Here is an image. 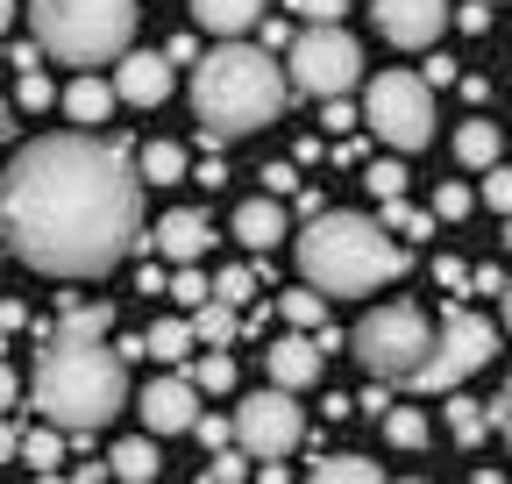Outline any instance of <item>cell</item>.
I'll return each mask as SVG.
<instances>
[{
    "label": "cell",
    "mask_w": 512,
    "mask_h": 484,
    "mask_svg": "<svg viewBox=\"0 0 512 484\" xmlns=\"http://www.w3.org/2000/svg\"><path fill=\"white\" fill-rule=\"evenodd\" d=\"M8 250L43 278H100L143 242V164L93 129L36 136L0 178Z\"/></svg>",
    "instance_id": "cell-1"
},
{
    "label": "cell",
    "mask_w": 512,
    "mask_h": 484,
    "mask_svg": "<svg viewBox=\"0 0 512 484\" xmlns=\"http://www.w3.org/2000/svg\"><path fill=\"white\" fill-rule=\"evenodd\" d=\"M285 100H292V65H278L264 43L221 36L192 65V121H200L207 143H242L256 129H271Z\"/></svg>",
    "instance_id": "cell-2"
},
{
    "label": "cell",
    "mask_w": 512,
    "mask_h": 484,
    "mask_svg": "<svg viewBox=\"0 0 512 484\" xmlns=\"http://www.w3.org/2000/svg\"><path fill=\"white\" fill-rule=\"evenodd\" d=\"M36 413L57 420L72 442H93L128 413V356L107 335H50L36 356Z\"/></svg>",
    "instance_id": "cell-3"
},
{
    "label": "cell",
    "mask_w": 512,
    "mask_h": 484,
    "mask_svg": "<svg viewBox=\"0 0 512 484\" xmlns=\"http://www.w3.org/2000/svg\"><path fill=\"white\" fill-rule=\"evenodd\" d=\"M292 264L299 278H313L320 292H377L406 271V242L384 214H313L299 235H292Z\"/></svg>",
    "instance_id": "cell-4"
},
{
    "label": "cell",
    "mask_w": 512,
    "mask_h": 484,
    "mask_svg": "<svg viewBox=\"0 0 512 484\" xmlns=\"http://www.w3.org/2000/svg\"><path fill=\"white\" fill-rule=\"evenodd\" d=\"M29 29L57 65H121L136 43V0H29Z\"/></svg>",
    "instance_id": "cell-5"
},
{
    "label": "cell",
    "mask_w": 512,
    "mask_h": 484,
    "mask_svg": "<svg viewBox=\"0 0 512 484\" xmlns=\"http://www.w3.org/2000/svg\"><path fill=\"white\" fill-rule=\"evenodd\" d=\"M349 349H356V363H363L370 378H399V385H413L420 363L434 356V328H427V314L413 307V299H392V307H370V314L356 321Z\"/></svg>",
    "instance_id": "cell-6"
},
{
    "label": "cell",
    "mask_w": 512,
    "mask_h": 484,
    "mask_svg": "<svg viewBox=\"0 0 512 484\" xmlns=\"http://www.w3.org/2000/svg\"><path fill=\"white\" fill-rule=\"evenodd\" d=\"M363 121L384 150H427L434 143V79L427 72H377L363 86Z\"/></svg>",
    "instance_id": "cell-7"
},
{
    "label": "cell",
    "mask_w": 512,
    "mask_h": 484,
    "mask_svg": "<svg viewBox=\"0 0 512 484\" xmlns=\"http://www.w3.org/2000/svg\"><path fill=\"white\" fill-rule=\"evenodd\" d=\"M285 65H292V86L313 93V100H342L363 86V43L342 29V22H299L292 50H285Z\"/></svg>",
    "instance_id": "cell-8"
},
{
    "label": "cell",
    "mask_w": 512,
    "mask_h": 484,
    "mask_svg": "<svg viewBox=\"0 0 512 484\" xmlns=\"http://www.w3.org/2000/svg\"><path fill=\"white\" fill-rule=\"evenodd\" d=\"M491 349H498V335H491V321L484 314H470V307H456L441 321V335H434V356L420 363V392H456L463 378H477L484 363H491Z\"/></svg>",
    "instance_id": "cell-9"
},
{
    "label": "cell",
    "mask_w": 512,
    "mask_h": 484,
    "mask_svg": "<svg viewBox=\"0 0 512 484\" xmlns=\"http://www.w3.org/2000/svg\"><path fill=\"white\" fill-rule=\"evenodd\" d=\"M235 442L256 456V463H271V456H292L306 442V413L292 406V385H264V392H249L235 406Z\"/></svg>",
    "instance_id": "cell-10"
},
{
    "label": "cell",
    "mask_w": 512,
    "mask_h": 484,
    "mask_svg": "<svg viewBox=\"0 0 512 484\" xmlns=\"http://www.w3.org/2000/svg\"><path fill=\"white\" fill-rule=\"evenodd\" d=\"M370 22L384 43H399V50H427L448 22H456V8L448 0H370Z\"/></svg>",
    "instance_id": "cell-11"
},
{
    "label": "cell",
    "mask_w": 512,
    "mask_h": 484,
    "mask_svg": "<svg viewBox=\"0 0 512 484\" xmlns=\"http://www.w3.org/2000/svg\"><path fill=\"white\" fill-rule=\"evenodd\" d=\"M136 413H143L150 435H192V428H200V378H157V385H143Z\"/></svg>",
    "instance_id": "cell-12"
},
{
    "label": "cell",
    "mask_w": 512,
    "mask_h": 484,
    "mask_svg": "<svg viewBox=\"0 0 512 484\" xmlns=\"http://www.w3.org/2000/svg\"><path fill=\"white\" fill-rule=\"evenodd\" d=\"M207 242H214V228H207L200 207H171V214L150 228V250H157L164 264H200V257H207Z\"/></svg>",
    "instance_id": "cell-13"
},
{
    "label": "cell",
    "mask_w": 512,
    "mask_h": 484,
    "mask_svg": "<svg viewBox=\"0 0 512 484\" xmlns=\"http://www.w3.org/2000/svg\"><path fill=\"white\" fill-rule=\"evenodd\" d=\"M114 86L128 107H157L171 100V50H128L121 65H114Z\"/></svg>",
    "instance_id": "cell-14"
},
{
    "label": "cell",
    "mask_w": 512,
    "mask_h": 484,
    "mask_svg": "<svg viewBox=\"0 0 512 484\" xmlns=\"http://www.w3.org/2000/svg\"><path fill=\"white\" fill-rule=\"evenodd\" d=\"M320 356H328V342H313L306 328H292L285 342L264 349V371H271V385H292V392H299V385L320 378Z\"/></svg>",
    "instance_id": "cell-15"
},
{
    "label": "cell",
    "mask_w": 512,
    "mask_h": 484,
    "mask_svg": "<svg viewBox=\"0 0 512 484\" xmlns=\"http://www.w3.org/2000/svg\"><path fill=\"white\" fill-rule=\"evenodd\" d=\"M228 228H235V242H242V250H256V257H271V250H278V242L292 235V221H285V207H278V193H264V200H242Z\"/></svg>",
    "instance_id": "cell-16"
},
{
    "label": "cell",
    "mask_w": 512,
    "mask_h": 484,
    "mask_svg": "<svg viewBox=\"0 0 512 484\" xmlns=\"http://www.w3.org/2000/svg\"><path fill=\"white\" fill-rule=\"evenodd\" d=\"M114 100H121V86L114 79H93V72H79L72 86H64V121H79V129H100V121L114 114Z\"/></svg>",
    "instance_id": "cell-17"
},
{
    "label": "cell",
    "mask_w": 512,
    "mask_h": 484,
    "mask_svg": "<svg viewBox=\"0 0 512 484\" xmlns=\"http://www.w3.org/2000/svg\"><path fill=\"white\" fill-rule=\"evenodd\" d=\"M192 22L207 36H249L264 29V0H192Z\"/></svg>",
    "instance_id": "cell-18"
},
{
    "label": "cell",
    "mask_w": 512,
    "mask_h": 484,
    "mask_svg": "<svg viewBox=\"0 0 512 484\" xmlns=\"http://www.w3.org/2000/svg\"><path fill=\"white\" fill-rule=\"evenodd\" d=\"M64 442H72V435H64L57 420H43V428H22V449H15V463H29L36 477H57V470H64Z\"/></svg>",
    "instance_id": "cell-19"
},
{
    "label": "cell",
    "mask_w": 512,
    "mask_h": 484,
    "mask_svg": "<svg viewBox=\"0 0 512 484\" xmlns=\"http://www.w3.org/2000/svg\"><path fill=\"white\" fill-rule=\"evenodd\" d=\"M498 150H505V136H498V121L470 114L463 129H456V157H463L470 171H491V164H498Z\"/></svg>",
    "instance_id": "cell-20"
},
{
    "label": "cell",
    "mask_w": 512,
    "mask_h": 484,
    "mask_svg": "<svg viewBox=\"0 0 512 484\" xmlns=\"http://www.w3.org/2000/svg\"><path fill=\"white\" fill-rule=\"evenodd\" d=\"M150 363H185L192 349H200V328L192 321H178V314H164V321H150Z\"/></svg>",
    "instance_id": "cell-21"
},
{
    "label": "cell",
    "mask_w": 512,
    "mask_h": 484,
    "mask_svg": "<svg viewBox=\"0 0 512 484\" xmlns=\"http://www.w3.org/2000/svg\"><path fill=\"white\" fill-rule=\"evenodd\" d=\"M114 477H128V484H150L157 470H164V456H157V442L150 435H128V442H114Z\"/></svg>",
    "instance_id": "cell-22"
},
{
    "label": "cell",
    "mask_w": 512,
    "mask_h": 484,
    "mask_svg": "<svg viewBox=\"0 0 512 484\" xmlns=\"http://www.w3.org/2000/svg\"><path fill=\"white\" fill-rule=\"evenodd\" d=\"M328 299H335V292H320V285L306 278L299 292H285V299H278V314H285L292 328H306V335H320V328H328Z\"/></svg>",
    "instance_id": "cell-23"
},
{
    "label": "cell",
    "mask_w": 512,
    "mask_h": 484,
    "mask_svg": "<svg viewBox=\"0 0 512 484\" xmlns=\"http://www.w3.org/2000/svg\"><path fill=\"white\" fill-rule=\"evenodd\" d=\"M484 428H498V413H491V406H477V399H456V392H448V435H456L463 449H477V442H484Z\"/></svg>",
    "instance_id": "cell-24"
},
{
    "label": "cell",
    "mask_w": 512,
    "mask_h": 484,
    "mask_svg": "<svg viewBox=\"0 0 512 484\" xmlns=\"http://www.w3.org/2000/svg\"><path fill=\"white\" fill-rule=\"evenodd\" d=\"M306 477H313V484H377L384 470H377L370 456H320Z\"/></svg>",
    "instance_id": "cell-25"
},
{
    "label": "cell",
    "mask_w": 512,
    "mask_h": 484,
    "mask_svg": "<svg viewBox=\"0 0 512 484\" xmlns=\"http://www.w3.org/2000/svg\"><path fill=\"white\" fill-rule=\"evenodd\" d=\"M192 328H200V349H207V342H235V335H242V321H235L228 299H207V307H192Z\"/></svg>",
    "instance_id": "cell-26"
},
{
    "label": "cell",
    "mask_w": 512,
    "mask_h": 484,
    "mask_svg": "<svg viewBox=\"0 0 512 484\" xmlns=\"http://www.w3.org/2000/svg\"><path fill=\"white\" fill-rule=\"evenodd\" d=\"M384 442H392V449H420L427 442V413L420 406H384Z\"/></svg>",
    "instance_id": "cell-27"
},
{
    "label": "cell",
    "mask_w": 512,
    "mask_h": 484,
    "mask_svg": "<svg viewBox=\"0 0 512 484\" xmlns=\"http://www.w3.org/2000/svg\"><path fill=\"white\" fill-rule=\"evenodd\" d=\"M136 164H143V178H150V186H178V178H185V171H192V164H185V150H178V143H150V150H143V157H136Z\"/></svg>",
    "instance_id": "cell-28"
},
{
    "label": "cell",
    "mask_w": 512,
    "mask_h": 484,
    "mask_svg": "<svg viewBox=\"0 0 512 484\" xmlns=\"http://www.w3.org/2000/svg\"><path fill=\"white\" fill-rule=\"evenodd\" d=\"M192 378H200V392H235V356H228V342H207V356L192 363Z\"/></svg>",
    "instance_id": "cell-29"
},
{
    "label": "cell",
    "mask_w": 512,
    "mask_h": 484,
    "mask_svg": "<svg viewBox=\"0 0 512 484\" xmlns=\"http://www.w3.org/2000/svg\"><path fill=\"white\" fill-rule=\"evenodd\" d=\"M171 299H178L185 314H192V307H207V299H214V278H207L200 264H178V278H171Z\"/></svg>",
    "instance_id": "cell-30"
},
{
    "label": "cell",
    "mask_w": 512,
    "mask_h": 484,
    "mask_svg": "<svg viewBox=\"0 0 512 484\" xmlns=\"http://www.w3.org/2000/svg\"><path fill=\"white\" fill-rule=\"evenodd\" d=\"M114 307H86V299H64V335H107Z\"/></svg>",
    "instance_id": "cell-31"
},
{
    "label": "cell",
    "mask_w": 512,
    "mask_h": 484,
    "mask_svg": "<svg viewBox=\"0 0 512 484\" xmlns=\"http://www.w3.org/2000/svg\"><path fill=\"white\" fill-rule=\"evenodd\" d=\"M363 186H370L377 200H399V193H406V164H399V157H377V164L363 171Z\"/></svg>",
    "instance_id": "cell-32"
},
{
    "label": "cell",
    "mask_w": 512,
    "mask_h": 484,
    "mask_svg": "<svg viewBox=\"0 0 512 484\" xmlns=\"http://www.w3.org/2000/svg\"><path fill=\"white\" fill-rule=\"evenodd\" d=\"M214 299H228V307L256 299V271H249V264H228V271H214Z\"/></svg>",
    "instance_id": "cell-33"
},
{
    "label": "cell",
    "mask_w": 512,
    "mask_h": 484,
    "mask_svg": "<svg viewBox=\"0 0 512 484\" xmlns=\"http://www.w3.org/2000/svg\"><path fill=\"white\" fill-rule=\"evenodd\" d=\"M249 470H256V456H249L242 442H235V449H214V463H207V477H214V484H242Z\"/></svg>",
    "instance_id": "cell-34"
},
{
    "label": "cell",
    "mask_w": 512,
    "mask_h": 484,
    "mask_svg": "<svg viewBox=\"0 0 512 484\" xmlns=\"http://www.w3.org/2000/svg\"><path fill=\"white\" fill-rule=\"evenodd\" d=\"M50 100H64V93H50L43 72H22V79H15V107H22V114H43Z\"/></svg>",
    "instance_id": "cell-35"
},
{
    "label": "cell",
    "mask_w": 512,
    "mask_h": 484,
    "mask_svg": "<svg viewBox=\"0 0 512 484\" xmlns=\"http://www.w3.org/2000/svg\"><path fill=\"white\" fill-rule=\"evenodd\" d=\"M377 214L392 221L399 235H427V228H434V214H420V207H406V200H377Z\"/></svg>",
    "instance_id": "cell-36"
},
{
    "label": "cell",
    "mask_w": 512,
    "mask_h": 484,
    "mask_svg": "<svg viewBox=\"0 0 512 484\" xmlns=\"http://www.w3.org/2000/svg\"><path fill=\"white\" fill-rule=\"evenodd\" d=\"M470 207H477L470 186H456V178H448V186H434V214H441V221H463Z\"/></svg>",
    "instance_id": "cell-37"
},
{
    "label": "cell",
    "mask_w": 512,
    "mask_h": 484,
    "mask_svg": "<svg viewBox=\"0 0 512 484\" xmlns=\"http://www.w3.org/2000/svg\"><path fill=\"white\" fill-rule=\"evenodd\" d=\"M484 207H491V214H512V164H491V178H484Z\"/></svg>",
    "instance_id": "cell-38"
},
{
    "label": "cell",
    "mask_w": 512,
    "mask_h": 484,
    "mask_svg": "<svg viewBox=\"0 0 512 484\" xmlns=\"http://www.w3.org/2000/svg\"><path fill=\"white\" fill-rule=\"evenodd\" d=\"M292 15H299V22H342L349 0H292Z\"/></svg>",
    "instance_id": "cell-39"
},
{
    "label": "cell",
    "mask_w": 512,
    "mask_h": 484,
    "mask_svg": "<svg viewBox=\"0 0 512 484\" xmlns=\"http://www.w3.org/2000/svg\"><path fill=\"white\" fill-rule=\"evenodd\" d=\"M264 193H299V164H264Z\"/></svg>",
    "instance_id": "cell-40"
},
{
    "label": "cell",
    "mask_w": 512,
    "mask_h": 484,
    "mask_svg": "<svg viewBox=\"0 0 512 484\" xmlns=\"http://www.w3.org/2000/svg\"><path fill=\"white\" fill-rule=\"evenodd\" d=\"M192 435H200L207 449H228V442H235V420H200V428H192Z\"/></svg>",
    "instance_id": "cell-41"
},
{
    "label": "cell",
    "mask_w": 512,
    "mask_h": 484,
    "mask_svg": "<svg viewBox=\"0 0 512 484\" xmlns=\"http://www.w3.org/2000/svg\"><path fill=\"white\" fill-rule=\"evenodd\" d=\"M484 8H491V0H477V8H456V29H470V36H484V29H491V15H484Z\"/></svg>",
    "instance_id": "cell-42"
},
{
    "label": "cell",
    "mask_w": 512,
    "mask_h": 484,
    "mask_svg": "<svg viewBox=\"0 0 512 484\" xmlns=\"http://www.w3.org/2000/svg\"><path fill=\"white\" fill-rule=\"evenodd\" d=\"M434 278H441V285H448V292H463V285H470V271H463V264H456V257H441V264H434Z\"/></svg>",
    "instance_id": "cell-43"
},
{
    "label": "cell",
    "mask_w": 512,
    "mask_h": 484,
    "mask_svg": "<svg viewBox=\"0 0 512 484\" xmlns=\"http://www.w3.org/2000/svg\"><path fill=\"white\" fill-rule=\"evenodd\" d=\"M328 129H335V136H349V129H356V114H349V93H342V100H328Z\"/></svg>",
    "instance_id": "cell-44"
},
{
    "label": "cell",
    "mask_w": 512,
    "mask_h": 484,
    "mask_svg": "<svg viewBox=\"0 0 512 484\" xmlns=\"http://www.w3.org/2000/svg\"><path fill=\"white\" fill-rule=\"evenodd\" d=\"M136 292H143V299H150V292H171V278H164L157 264H143V271H136Z\"/></svg>",
    "instance_id": "cell-45"
},
{
    "label": "cell",
    "mask_w": 512,
    "mask_h": 484,
    "mask_svg": "<svg viewBox=\"0 0 512 484\" xmlns=\"http://www.w3.org/2000/svg\"><path fill=\"white\" fill-rule=\"evenodd\" d=\"M292 36H299V29H285V22H264V50H292Z\"/></svg>",
    "instance_id": "cell-46"
},
{
    "label": "cell",
    "mask_w": 512,
    "mask_h": 484,
    "mask_svg": "<svg viewBox=\"0 0 512 484\" xmlns=\"http://www.w3.org/2000/svg\"><path fill=\"white\" fill-rule=\"evenodd\" d=\"M72 477L79 484H100V477H114V463H72Z\"/></svg>",
    "instance_id": "cell-47"
},
{
    "label": "cell",
    "mask_w": 512,
    "mask_h": 484,
    "mask_svg": "<svg viewBox=\"0 0 512 484\" xmlns=\"http://www.w3.org/2000/svg\"><path fill=\"white\" fill-rule=\"evenodd\" d=\"M498 299H505V335H512V278H505V292H498Z\"/></svg>",
    "instance_id": "cell-48"
},
{
    "label": "cell",
    "mask_w": 512,
    "mask_h": 484,
    "mask_svg": "<svg viewBox=\"0 0 512 484\" xmlns=\"http://www.w3.org/2000/svg\"><path fill=\"white\" fill-rule=\"evenodd\" d=\"M498 435H505V449H512V406H505V420H498Z\"/></svg>",
    "instance_id": "cell-49"
},
{
    "label": "cell",
    "mask_w": 512,
    "mask_h": 484,
    "mask_svg": "<svg viewBox=\"0 0 512 484\" xmlns=\"http://www.w3.org/2000/svg\"><path fill=\"white\" fill-rule=\"evenodd\" d=\"M505 250H512V214H505Z\"/></svg>",
    "instance_id": "cell-50"
},
{
    "label": "cell",
    "mask_w": 512,
    "mask_h": 484,
    "mask_svg": "<svg viewBox=\"0 0 512 484\" xmlns=\"http://www.w3.org/2000/svg\"><path fill=\"white\" fill-rule=\"evenodd\" d=\"M505 399H512V378H505Z\"/></svg>",
    "instance_id": "cell-51"
}]
</instances>
